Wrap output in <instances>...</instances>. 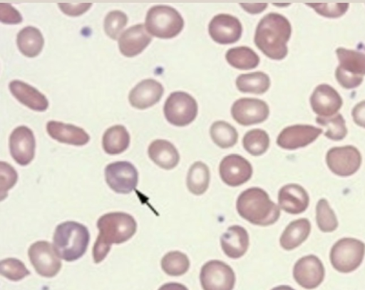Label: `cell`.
<instances>
[{
    "label": "cell",
    "instance_id": "33",
    "mask_svg": "<svg viewBox=\"0 0 365 290\" xmlns=\"http://www.w3.org/2000/svg\"><path fill=\"white\" fill-rule=\"evenodd\" d=\"M210 136L213 142L221 148L235 145L238 139L235 128L225 121H216L210 127Z\"/></svg>",
    "mask_w": 365,
    "mask_h": 290
},
{
    "label": "cell",
    "instance_id": "18",
    "mask_svg": "<svg viewBox=\"0 0 365 290\" xmlns=\"http://www.w3.org/2000/svg\"><path fill=\"white\" fill-rule=\"evenodd\" d=\"M209 33L211 38L220 44H230L241 37L242 27L240 21L233 16L217 14L210 22Z\"/></svg>",
    "mask_w": 365,
    "mask_h": 290
},
{
    "label": "cell",
    "instance_id": "38",
    "mask_svg": "<svg viewBox=\"0 0 365 290\" xmlns=\"http://www.w3.org/2000/svg\"><path fill=\"white\" fill-rule=\"evenodd\" d=\"M1 274L6 279L17 281L30 274L24 264L16 258H7L0 264Z\"/></svg>",
    "mask_w": 365,
    "mask_h": 290
},
{
    "label": "cell",
    "instance_id": "13",
    "mask_svg": "<svg viewBox=\"0 0 365 290\" xmlns=\"http://www.w3.org/2000/svg\"><path fill=\"white\" fill-rule=\"evenodd\" d=\"M234 120L242 125H250L264 121L269 116L267 104L257 98H243L236 100L231 109Z\"/></svg>",
    "mask_w": 365,
    "mask_h": 290
},
{
    "label": "cell",
    "instance_id": "43",
    "mask_svg": "<svg viewBox=\"0 0 365 290\" xmlns=\"http://www.w3.org/2000/svg\"><path fill=\"white\" fill-rule=\"evenodd\" d=\"M92 4L82 3V4H70V3H59L58 6L61 10L66 14L71 16H79L87 11Z\"/></svg>",
    "mask_w": 365,
    "mask_h": 290
},
{
    "label": "cell",
    "instance_id": "22",
    "mask_svg": "<svg viewBox=\"0 0 365 290\" xmlns=\"http://www.w3.org/2000/svg\"><path fill=\"white\" fill-rule=\"evenodd\" d=\"M278 202L281 209L286 212L297 214L307 209L309 197L307 191L301 185L288 184L279 190Z\"/></svg>",
    "mask_w": 365,
    "mask_h": 290
},
{
    "label": "cell",
    "instance_id": "30",
    "mask_svg": "<svg viewBox=\"0 0 365 290\" xmlns=\"http://www.w3.org/2000/svg\"><path fill=\"white\" fill-rule=\"evenodd\" d=\"M208 167L202 162H194L190 167L187 176V187L189 191L200 195L206 192L210 182Z\"/></svg>",
    "mask_w": 365,
    "mask_h": 290
},
{
    "label": "cell",
    "instance_id": "44",
    "mask_svg": "<svg viewBox=\"0 0 365 290\" xmlns=\"http://www.w3.org/2000/svg\"><path fill=\"white\" fill-rule=\"evenodd\" d=\"M351 115L356 125L365 128V100L361 101L354 107Z\"/></svg>",
    "mask_w": 365,
    "mask_h": 290
},
{
    "label": "cell",
    "instance_id": "21",
    "mask_svg": "<svg viewBox=\"0 0 365 290\" xmlns=\"http://www.w3.org/2000/svg\"><path fill=\"white\" fill-rule=\"evenodd\" d=\"M151 36L143 24H137L126 29L118 38L121 53L133 57L140 53L150 43Z\"/></svg>",
    "mask_w": 365,
    "mask_h": 290
},
{
    "label": "cell",
    "instance_id": "7",
    "mask_svg": "<svg viewBox=\"0 0 365 290\" xmlns=\"http://www.w3.org/2000/svg\"><path fill=\"white\" fill-rule=\"evenodd\" d=\"M365 254V244L354 238H342L337 241L330 251V261L339 272L349 273L361 264Z\"/></svg>",
    "mask_w": 365,
    "mask_h": 290
},
{
    "label": "cell",
    "instance_id": "47",
    "mask_svg": "<svg viewBox=\"0 0 365 290\" xmlns=\"http://www.w3.org/2000/svg\"><path fill=\"white\" fill-rule=\"evenodd\" d=\"M271 290H295L291 286H287V285H281L277 287L273 288Z\"/></svg>",
    "mask_w": 365,
    "mask_h": 290
},
{
    "label": "cell",
    "instance_id": "8",
    "mask_svg": "<svg viewBox=\"0 0 365 290\" xmlns=\"http://www.w3.org/2000/svg\"><path fill=\"white\" fill-rule=\"evenodd\" d=\"M164 114L167 120L176 126H185L192 122L197 116V104L188 93L177 91L172 93L164 105Z\"/></svg>",
    "mask_w": 365,
    "mask_h": 290
},
{
    "label": "cell",
    "instance_id": "19",
    "mask_svg": "<svg viewBox=\"0 0 365 290\" xmlns=\"http://www.w3.org/2000/svg\"><path fill=\"white\" fill-rule=\"evenodd\" d=\"M313 111L321 117L337 113L342 105V99L337 91L327 84L319 85L310 97Z\"/></svg>",
    "mask_w": 365,
    "mask_h": 290
},
{
    "label": "cell",
    "instance_id": "27",
    "mask_svg": "<svg viewBox=\"0 0 365 290\" xmlns=\"http://www.w3.org/2000/svg\"><path fill=\"white\" fill-rule=\"evenodd\" d=\"M311 231V224L306 218H301L290 222L282 232L279 243L285 250H292L308 237Z\"/></svg>",
    "mask_w": 365,
    "mask_h": 290
},
{
    "label": "cell",
    "instance_id": "14",
    "mask_svg": "<svg viewBox=\"0 0 365 290\" xmlns=\"http://www.w3.org/2000/svg\"><path fill=\"white\" fill-rule=\"evenodd\" d=\"M324 272L321 260L317 256L311 254L300 258L295 263L293 276L303 288L313 289L323 281Z\"/></svg>",
    "mask_w": 365,
    "mask_h": 290
},
{
    "label": "cell",
    "instance_id": "41",
    "mask_svg": "<svg viewBox=\"0 0 365 290\" xmlns=\"http://www.w3.org/2000/svg\"><path fill=\"white\" fill-rule=\"evenodd\" d=\"M1 199L3 200L7 195V191L16 182L18 175L14 167L7 162L1 161Z\"/></svg>",
    "mask_w": 365,
    "mask_h": 290
},
{
    "label": "cell",
    "instance_id": "9",
    "mask_svg": "<svg viewBox=\"0 0 365 290\" xmlns=\"http://www.w3.org/2000/svg\"><path fill=\"white\" fill-rule=\"evenodd\" d=\"M200 280L203 290H232L235 274L225 262L210 260L202 266Z\"/></svg>",
    "mask_w": 365,
    "mask_h": 290
},
{
    "label": "cell",
    "instance_id": "12",
    "mask_svg": "<svg viewBox=\"0 0 365 290\" xmlns=\"http://www.w3.org/2000/svg\"><path fill=\"white\" fill-rule=\"evenodd\" d=\"M326 162L333 173L347 177L359 170L361 163V155L353 145L334 147L327 152Z\"/></svg>",
    "mask_w": 365,
    "mask_h": 290
},
{
    "label": "cell",
    "instance_id": "6",
    "mask_svg": "<svg viewBox=\"0 0 365 290\" xmlns=\"http://www.w3.org/2000/svg\"><path fill=\"white\" fill-rule=\"evenodd\" d=\"M339 65L335 71L339 83L346 89L358 87L365 75V54L344 48L336 51Z\"/></svg>",
    "mask_w": 365,
    "mask_h": 290
},
{
    "label": "cell",
    "instance_id": "39",
    "mask_svg": "<svg viewBox=\"0 0 365 290\" xmlns=\"http://www.w3.org/2000/svg\"><path fill=\"white\" fill-rule=\"evenodd\" d=\"M128 17L120 11L115 10L109 12L104 19V30L107 36L116 40L127 24Z\"/></svg>",
    "mask_w": 365,
    "mask_h": 290
},
{
    "label": "cell",
    "instance_id": "40",
    "mask_svg": "<svg viewBox=\"0 0 365 290\" xmlns=\"http://www.w3.org/2000/svg\"><path fill=\"white\" fill-rule=\"evenodd\" d=\"M307 5L327 18H339L344 15L349 8L347 3H308Z\"/></svg>",
    "mask_w": 365,
    "mask_h": 290
},
{
    "label": "cell",
    "instance_id": "24",
    "mask_svg": "<svg viewBox=\"0 0 365 290\" xmlns=\"http://www.w3.org/2000/svg\"><path fill=\"white\" fill-rule=\"evenodd\" d=\"M224 253L230 258L242 257L249 246V236L247 230L240 225H232L227 229L220 238Z\"/></svg>",
    "mask_w": 365,
    "mask_h": 290
},
{
    "label": "cell",
    "instance_id": "29",
    "mask_svg": "<svg viewBox=\"0 0 365 290\" xmlns=\"http://www.w3.org/2000/svg\"><path fill=\"white\" fill-rule=\"evenodd\" d=\"M130 144V135L125 128L120 125L107 129L103 136V147L109 155L124 152Z\"/></svg>",
    "mask_w": 365,
    "mask_h": 290
},
{
    "label": "cell",
    "instance_id": "42",
    "mask_svg": "<svg viewBox=\"0 0 365 290\" xmlns=\"http://www.w3.org/2000/svg\"><path fill=\"white\" fill-rule=\"evenodd\" d=\"M0 20L3 24H16L21 23L20 13L9 4H0Z\"/></svg>",
    "mask_w": 365,
    "mask_h": 290
},
{
    "label": "cell",
    "instance_id": "23",
    "mask_svg": "<svg viewBox=\"0 0 365 290\" xmlns=\"http://www.w3.org/2000/svg\"><path fill=\"white\" fill-rule=\"evenodd\" d=\"M46 130L52 138L63 143L81 146L90 140L88 134L83 128L71 124L51 120L47 123Z\"/></svg>",
    "mask_w": 365,
    "mask_h": 290
},
{
    "label": "cell",
    "instance_id": "35",
    "mask_svg": "<svg viewBox=\"0 0 365 290\" xmlns=\"http://www.w3.org/2000/svg\"><path fill=\"white\" fill-rule=\"evenodd\" d=\"M316 122L325 128L324 135L332 140H341L347 134L345 120L339 113L329 117L317 116Z\"/></svg>",
    "mask_w": 365,
    "mask_h": 290
},
{
    "label": "cell",
    "instance_id": "37",
    "mask_svg": "<svg viewBox=\"0 0 365 290\" xmlns=\"http://www.w3.org/2000/svg\"><path fill=\"white\" fill-rule=\"evenodd\" d=\"M316 219L319 229L324 232L334 231L338 227L336 217L326 199H321L316 206Z\"/></svg>",
    "mask_w": 365,
    "mask_h": 290
},
{
    "label": "cell",
    "instance_id": "3",
    "mask_svg": "<svg viewBox=\"0 0 365 290\" xmlns=\"http://www.w3.org/2000/svg\"><path fill=\"white\" fill-rule=\"evenodd\" d=\"M238 214L249 222L260 226L275 223L279 217V207L268 194L259 187H251L238 197L236 204Z\"/></svg>",
    "mask_w": 365,
    "mask_h": 290
},
{
    "label": "cell",
    "instance_id": "31",
    "mask_svg": "<svg viewBox=\"0 0 365 290\" xmlns=\"http://www.w3.org/2000/svg\"><path fill=\"white\" fill-rule=\"evenodd\" d=\"M236 86L241 92L262 94L269 88L270 80L266 73L257 71L240 75L236 79Z\"/></svg>",
    "mask_w": 365,
    "mask_h": 290
},
{
    "label": "cell",
    "instance_id": "26",
    "mask_svg": "<svg viewBox=\"0 0 365 290\" xmlns=\"http://www.w3.org/2000/svg\"><path fill=\"white\" fill-rule=\"evenodd\" d=\"M151 160L161 168L171 170L179 162L180 155L175 147L165 140L153 141L148 150Z\"/></svg>",
    "mask_w": 365,
    "mask_h": 290
},
{
    "label": "cell",
    "instance_id": "36",
    "mask_svg": "<svg viewBox=\"0 0 365 290\" xmlns=\"http://www.w3.org/2000/svg\"><path fill=\"white\" fill-rule=\"evenodd\" d=\"M242 143L246 151L252 155L258 156L267 150L269 145V138L264 130L254 129L245 135Z\"/></svg>",
    "mask_w": 365,
    "mask_h": 290
},
{
    "label": "cell",
    "instance_id": "25",
    "mask_svg": "<svg viewBox=\"0 0 365 290\" xmlns=\"http://www.w3.org/2000/svg\"><path fill=\"white\" fill-rule=\"evenodd\" d=\"M9 88L12 95L28 108L36 111L47 109L48 101L45 95L30 85L14 80L9 83Z\"/></svg>",
    "mask_w": 365,
    "mask_h": 290
},
{
    "label": "cell",
    "instance_id": "10",
    "mask_svg": "<svg viewBox=\"0 0 365 290\" xmlns=\"http://www.w3.org/2000/svg\"><path fill=\"white\" fill-rule=\"evenodd\" d=\"M105 177L110 188L120 194H128L133 191L138 181L136 168L127 161H118L108 165L105 169Z\"/></svg>",
    "mask_w": 365,
    "mask_h": 290
},
{
    "label": "cell",
    "instance_id": "2",
    "mask_svg": "<svg viewBox=\"0 0 365 290\" xmlns=\"http://www.w3.org/2000/svg\"><path fill=\"white\" fill-rule=\"evenodd\" d=\"M291 33L290 23L284 16L269 13L257 25L255 43L268 58L282 60L287 54V43Z\"/></svg>",
    "mask_w": 365,
    "mask_h": 290
},
{
    "label": "cell",
    "instance_id": "46",
    "mask_svg": "<svg viewBox=\"0 0 365 290\" xmlns=\"http://www.w3.org/2000/svg\"><path fill=\"white\" fill-rule=\"evenodd\" d=\"M158 290H188V289L182 284L170 282L161 286Z\"/></svg>",
    "mask_w": 365,
    "mask_h": 290
},
{
    "label": "cell",
    "instance_id": "1",
    "mask_svg": "<svg viewBox=\"0 0 365 290\" xmlns=\"http://www.w3.org/2000/svg\"><path fill=\"white\" fill-rule=\"evenodd\" d=\"M99 234L93 248L95 263L102 261L108 254L113 244H121L135 233L137 223L129 214L116 212L101 216L97 222Z\"/></svg>",
    "mask_w": 365,
    "mask_h": 290
},
{
    "label": "cell",
    "instance_id": "17",
    "mask_svg": "<svg viewBox=\"0 0 365 290\" xmlns=\"http://www.w3.org/2000/svg\"><path fill=\"white\" fill-rule=\"evenodd\" d=\"M322 129L308 125H294L285 128L278 135L277 143L282 148L295 150L314 142Z\"/></svg>",
    "mask_w": 365,
    "mask_h": 290
},
{
    "label": "cell",
    "instance_id": "4",
    "mask_svg": "<svg viewBox=\"0 0 365 290\" xmlns=\"http://www.w3.org/2000/svg\"><path fill=\"white\" fill-rule=\"evenodd\" d=\"M90 234L86 226L73 221L58 224L53 234V247L58 256L67 261L81 258L86 252Z\"/></svg>",
    "mask_w": 365,
    "mask_h": 290
},
{
    "label": "cell",
    "instance_id": "28",
    "mask_svg": "<svg viewBox=\"0 0 365 290\" xmlns=\"http://www.w3.org/2000/svg\"><path fill=\"white\" fill-rule=\"evenodd\" d=\"M16 43L21 53L32 58L40 53L43 46L44 40L38 29L29 26L19 32Z\"/></svg>",
    "mask_w": 365,
    "mask_h": 290
},
{
    "label": "cell",
    "instance_id": "11",
    "mask_svg": "<svg viewBox=\"0 0 365 290\" xmlns=\"http://www.w3.org/2000/svg\"><path fill=\"white\" fill-rule=\"evenodd\" d=\"M30 261L36 271L44 277L56 276L61 268V262L53 246L46 241L32 244L28 251Z\"/></svg>",
    "mask_w": 365,
    "mask_h": 290
},
{
    "label": "cell",
    "instance_id": "32",
    "mask_svg": "<svg viewBox=\"0 0 365 290\" xmlns=\"http://www.w3.org/2000/svg\"><path fill=\"white\" fill-rule=\"evenodd\" d=\"M225 56L230 65L240 70L252 69L257 67L259 62L258 55L247 46L230 48Z\"/></svg>",
    "mask_w": 365,
    "mask_h": 290
},
{
    "label": "cell",
    "instance_id": "16",
    "mask_svg": "<svg viewBox=\"0 0 365 290\" xmlns=\"http://www.w3.org/2000/svg\"><path fill=\"white\" fill-rule=\"evenodd\" d=\"M222 180L229 186L237 187L247 182L252 175V167L243 157L232 154L225 157L219 167Z\"/></svg>",
    "mask_w": 365,
    "mask_h": 290
},
{
    "label": "cell",
    "instance_id": "15",
    "mask_svg": "<svg viewBox=\"0 0 365 290\" xmlns=\"http://www.w3.org/2000/svg\"><path fill=\"white\" fill-rule=\"evenodd\" d=\"M35 138L32 130L26 126L16 128L9 137V150L13 159L19 165L26 166L34 157Z\"/></svg>",
    "mask_w": 365,
    "mask_h": 290
},
{
    "label": "cell",
    "instance_id": "34",
    "mask_svg": "<svg viewBox=\"0 0 365 290\" xmlns=\"http://www.w3.org/2000/svg\"><path fill=\"white\" fill-rule=\"evenodd\" d=\"M161 267L164 272L170 276H181L189 269L190 261L184 253L173 251L162 258Z\"/></svg>",
    "mask_w": 365,
    "mask_h": 290
},
{
    "label": "cell",
    "instance_id": "5",
    "mask_svg": "<svg viewBox=\"0 0 365 290\" xmlns=\"http://www.w3.org/2000/svg\"><path fill=\"white\" fill-rule=\"evenodd\" d=\"M184 21L174 8L158 5L151 7L145 17L146 30L153 36L160 38H171L182 30Z\"/></svg>",
    "mask_w": 365,
    "mask_h": 290
},
{
    "label": "cell",
    "instance_id": "20",
    "mask_svg": "<svg viewBox=\"0 0 365 290\" xmlns=\"http://www.w3.org/2000/svg\"><path fill=\"white\" fill-rule=\"evenodd\" d=\"M163 87L155 80L145 79L138 83L130 92V105L138 109H145L158 103L163 94Z\"/></svg>",
    "mask_w": 365,
    "mask_h": 290
},
{
    "label": "cell",
    "instance_id": "45",
    "mask_svg": "<svg viewBox=\"0 0 365 290\" xmlns=\"http://www.w3.org/2000/svg\"><path fill=\"white\" fill-rule=\"evenodd\" d=\"M240 5L250 14L260 13L267 6V4H240Z\"/></svg>",
    "mask_w": 365,
    "mask_h": 290
},
{
    "label": "cell",
    "instance_id": "48",
    "mask_svg": "<svg viewBox=\"0 0 365 290\" xmlns=\"http://www.w3.org/2000/svg\"><path fill=\"white\" fill-rule=\"evenodd\" d=\"M364 50H365V46H364Z\"/></svg>",
    "mask_w": 365,
    "mask_h": 290
}]
</instances>
